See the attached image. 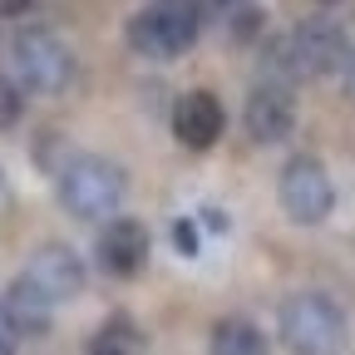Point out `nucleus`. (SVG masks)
<instances>
[{
	"mask_svg": "<svg viewBox=\"0 0 355 355\" xmlns=\"http://www.w3.org/2000/svg\"><path fill=\"white\" fill-rule=\"evenodd\" d=\"M277 202L296 227H321L331 217V207H336V183H331L326 163L311 158V153L286 158V168L277 178Z\"/></svg>",
	"mask_w": 355,
	"mask_h": 355,
	"instance_id": "obj_5",
	"label": "nucleus"
},
{
	"mask_svg": "<svg viewBox=\"0 0 355 355\" xmlns=\"http://www.w3.org/2000/svg\"><path fill=\"white\" fill-rule=\"evenodd\" d=\"M10 64L15 79L35 94H64L74 84V50L50 30V25H25L10 40Z\"/></svg>",
	"mask_w": 355,
	"mask_h": 355,
	"instance_id": "obj_4",
	"label": "nucleus"
},
{
	"mask_svg": "<svg viewBox=\"0 0 355 355\" xmlns=\"http://www.w3.org/2000/svg\"><path fill=\"white\" fill-rule=\"evenodd\" d=\"M173 247H178V257H198L202 242H198V222L193 217H178L173 222Z\"/></svg>",
	"mask_w": 355,
	"mask_h": 355,
	"instance_id": "obj_16",
	"label": "nucleus"
},
{
	"mask_svg": "<svg viewBox=\"0 0 355 355\" xmlns=\"http://www.w3.org/2000/svg\"><path fill=\"white\" fill-rule=\"evenodd\" d=\"M55 193H60V207L79 222H114L128 193V178L104 153H74L55 178Z\"/></svg>",
	"mask_w": 355,
	"mask_h": 355,
	"instance_id": "obj_1",
	"label": "nucleus"
},
{
	"mask_svg": "<svg viewBox=\"0 0 355 355\" xmlns=\"http://www.w3.org/2000/svg\"><path fill=\"white\" fill-rule=\"evenodd\" d=\"M277 331L291 355H340L345 345V311L326 291H296L277 311Z\"/></svg>",
	"mask_w": 355,
	"mask_h": 355,
	"instance_id": "obj_3",
	"label": "nucleus"
},
{
	"mask_svg": "<svg viewBox=\"0 0 355 355\" xmlns=\"http://www.w3.org/2000/svg\"><path fill=\"white\" fill-rule=\"evenodd\" d=\"M25 10H30V0H0V20H15Z\"/></svg>",
	"mask_w": 355,
	"mask_h": 355,
	"instance_id": "obj_18",
	"label": "nucleus"
},
{
	"mask_svg": "<svg viewBox=\"0 0 355 355\" xmlns=\"http://www.w3.org/2000/svg\"><path fill=\"white\" fill-rule=\"evenodd\" d=\"M25 277L60 306V301H74V296L84 291V261H79V252L64 247V242H44V247L30 252Z\"/></svg>",
	"mask_w": 355,
	"mask_h": 355,
	"instance_id": "obj_8",
	"label": "nucleus"
},
{
	"mask_svg": "<svg viewBox=\"0 0 355 355\" xmlns=\"http://www.w3.org/2000/svg\"><path fill=\"white\" fill-rule=\"evenodd\" d=\"M222 128H227V114H222V99L207 94V89H188L173 104V139L193 153H207L222 139Z\"/></svg>",
	"mask_w": 355,
	"mask_h": 355,
	"instance_id": "obj_10",
	"label": "nucleus"
},
{
	"mask_svg": "<svg viewBox=\"0 0 355 355\" xmlns=\"http://www.w3.org/2000/svg\"><path fill=\"white\" fill-rule=\"evenodd\" d=\"M321 6H336V0H321Z\"/></svg>",
	"mask_w": 355,
	"mask_h": 355,
	"instance_id": "obj_20",
	"label": "nucleus"
},
{
	"mask_svg": "<svg viewBox=\"0 0 355 355\" xmlns=\"http://www.w3.org/2000/svg\"><path fill=\"white\" fill-rule=\"evenodd\" d=\"M148 227L139 217H114V222H104V232H99V242H94V257H99V266L109 277H139L144 266H148Z\"/></svg>",
	"mask_w": 355,
	"mask_h": 355,
	"instance_id": "obj_9",
	"label": "nucleus"
},
{
	"mask_svg": "<svg viewBox=\"0 0 355 355\" xmlns=\"http://www.w3.org/2000/svg\"><path fill=\"white\" fill-rule=\"evenodd\" d=\"M20 114H25V89H20V79L0 74V133L15 128V123H20Z\"/></svg>",
	"mask_w": 355,
	"mask_h": 355,
	"instance_id": "obj_15",
	"label": "nucleus"
},
{
	"mask_svg": "<svg viewBox=\"0 0 355 355\" xmlns=\"http://www.w3.org/2000/svg\"><path fill=\"white\" fill-rule=\"evenodd\" d=\"M207 25L202 0H148L128 20V50L144 60H183Z\"/></svg>",
	"mask_w": 355,
	"mask_h": 355,
	"instance_id": "obj_2",
	"label": "nucleus"
},
{
	"mask_svg": "<svg viewBox=\"0 0 355 355\" xmlns=\"http://www.w3.org/2000/svg\"><path fill=\"white\" fill-rule=\"evenodd\" d=\"M340 74H345V89H350V99H355V44H350V60H345Z\"/></svg>",
	"mask_w": 355,
	"mask_h": 355,
	"instance_id": "obj_19",
	"label": "nucleus"
},
{
	"mask_svg": "<svg viewBox=\"0 0 355 355\" xmlns=\"http://www.w3.org/2000/svg\"><path fill=\"white\" fill-rule=\"evenodd\" d=\"M261 25H266V15H261L257 0H227V10H222V30H227L237 44H252L261 35Z\"/></svg>",
	"mask_w": 355,
	"mask_h": 355,
	"instance_id": "obj_14",
	"label": "nucleus"
},
{
	"mask_svg": "<svg viewBox=\"0 0 355 355\" xmlns=\"http://www.w3.org/2000/svg\"><path fill=\"white\" fill-rule=\"evenodd\" d=\"M242 123L252 133V144H282V139H291V128H296V94H291V84L257 79L252 94H247V109H242Z\"/></svg>",
	"mask_w": 355,
	"mask_h": 355,
	"instance_id": "obj_7",
	"label": "nucleus"
},
{
	"mask_svg": "<svg viewBox=\"0 0 355 355\" xmlns=\"http://www.w3.org/2000/svg\"><path fill=\"white\" fill-rule=\"evenodd\" d=\"M286 50H291V69L296 79H326L340 74L350 60V40L331 15H311L286 35Z\"/></svg>",
	"mask_w": 355,
	"mask_h": 355,
	"instance_id": "obj_6",
	"label": "nucleus"
},
{
	"mask_svg": "<svg viewBox=\"0 0 355 355\" xmlns=\"http://www.w3.org/2000/svg\"><path fill=\"white\" fill-rule=\"evenodd\" d=\"M207 350L212 355H272V345H266V336L247 321V316H222L207 336Z\"/></svg>",
	"mask_w": 355,
	"mask_h": 355,
	"instance_id": "obj_13",
	"label": "nucleus"
},
{
	"mask_svg": "<svg viewBox=\"0 0 355 355\" xmlns=\"http://www.w3.org/2000/svg\"><path fill=\"white\" fill-rule=\"evenodd\" d=\"M6 311H10V321L20 326V336H44L50 321H55V301L44 296L25 272L6 286Z\"/></svg>",
	"mask_w": 355,
	"mask_h": 355,
	"instance_id": "obj_11",
	"label": "nucleus"
},
{
	"mask_svg": "<svg viewBox=\"0 0 355 355\" xmlns=\"http://www.w3.org/2000/svg\"><path fill=\"white\" fill-rule=\"evenodd\" d=\"M15 345H20V326L10 321L6 301H0V355H15Z\"/></svg>",
	"mask_w": 355,
	"mask_h": 355,
	"instance_id": "obj_17",
	"label": "nucleus"
},
{
	"mask_svg": "<svg viewBox=\"0 0 355 355\" xmlns=\"http://www.w3.org/2000/svg\"><path fill=\"white\" fill-rule=\"evenodd\" d=\"M84 355H148V336L139 321H128V316H109L94 336H89Z\"/></svg>",
	"mask_w": 355,
	"mask_h": 355,
	"instance_id": "obj_12",
	"label": "nucleus"
}]
</instances>
